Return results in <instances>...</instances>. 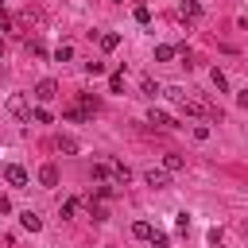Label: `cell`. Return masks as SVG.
<instances>
[{
	"mask_svg": "<svg viewBox=\"0 0 248 248\" xmlns=\"http://www.w3.org/2000/svg\"><path fill=\"white\" fill-rule=\"evenodd\" d=\"M97 43H101V50H116L120 46V35L116 31H105V35H97Z\"/></svg>",
	"mask_w": 248,
	"mask_h": 248,
	"instance_id": "8",
	"label": "cell"
},
{
	"mask_svg": "<svg viewBox=\"0 0 248 248\" xmlns=\"http://www.w3.org/2000/svg\"><path fill=\"white\" fill-rule=\"evenodd\" d=\"M143 93H147V97H159V93H163V85H159V81H151V78H143Z\"/></svg>",
	"mask_w": 248,
	"mask_h": 248,
	"instance_id": "20",
	"label": "cell"
},
{
	"mask_svg": "<svg viewBox=\"0 0 248 248\" xmlns=\"http://www.w3.org/2000/svg\"><path fill=\"white\" fill-rule=\"evenodd\" d=\"M143 178H147V186H155V190H163V186H170V178H167V170H155V167H151V170H147Z\"/></svg>",
	"mask_w": 248,
	"mask_h": 248,
	"instance_id": "5",
	"label": "cell"
},
{
	"mask_svg": "<svg viewBox=\"0 0 248 248\" xmlns=\"http://www.w3.org/2000/svg\"><path fill=\"white\" fill-rule=\"evenodd\" d=\"M182 167H186L182 155H167V159H163V170H182Z\"/></svg>",
	"mask_w": 248,
	"mask_h": 248,
	"instance_id": "16",
	"label": "cell"
},
{
	"mask_svg": "<svg viewBox=\"0 0 248 248\" xmlns=\"http://www.w3.org/2000/svg\"><path fill=\"white\" fill-rule=\"evenodd\" d=\"M39 182H43V186H58V167H50V163H46V167L39 170Z\"/></svg>",
	"mask_w": 248,
	"mask_h": 248,
	"instance_id": "10",
	"label": "cell"
},
{
	"mask_svg": "<svg viewBox=\"0 0 248 248\" xmlns=\"http://www.w3.org/2000/svg\"><path fill=\"white\" fill-rule=\"evenodd\" d=\"M8 108L19 116V120H31V105H27V97H19V93H12L8 97Z\"/></svg>",
	"mask_w": 248,
	"mask_h": 248,
	"instance_id": "4",
	"label": "cell"
},
{
	"mask_svg": "<svg viewBox=\"0 0 248 248\" xmlns=\"http://www.w3.org/2000/svg\"><path fill=\"white\" fill-rule=\"evenodd\" d=\"M4 178H8V186H19V190H27V182H31L19 163H8V167H4Z\"/></svg>",
	"mask_w": 248,
	"mask_h": 248,
	"instance_id": "2",
	"label": "cell"
},
{
	"mask_svg": "<svg viewBox=\"0 0 248 248\" xmlns=\"http://www.w3.org/2000/svg\"><path fill=\"white\" fill-rule=\"evenodd\" d=\"M108 85H112V93H120V89H124V70H116V74L108 78Z\"/></svg>",
	"mask_w": 248,
	"mask_h": 248,
	"instance_id": "21",
	"label": "cell"
},
{
	"mask_svg": "<svg viewBox=\"0 0 248 248\" xmlns=\"http://www.w3.org/2000/svg\"><path fill=\"white\" fill-rule=\"evenodd\" d=\"M4 50H8V43H4V35H0V58H4Z\"/></svg>",
	"mask_w": 248,
	"mask_h": 248,
	"instance_id": "29",
	"label": "cell"
},
{
	"mask_svg": "<svg viewBox=\"0 0 248 248\" xmlns=\"http://www.w3.org/2000/svg\"><path fill=\"white\" fill-rule=\"evenodd\" d=\"M209 78H213V85H217L221 93L229 89V78H225V70H217V66H213V70H209Z\"/></svg>",
	"mask_w": 248,
	"mask_h": 248,
	"instance_id": "13",
	"label": "cell"
},
{
	"mask_svg": "<svg viewBox=\"0 0 248 248\" xmlns=\"http://www.w3.org/2000/svg\"><path fill=\"white\" fill-rule=\"evenodd\" d=\"M151 244H155V248H167V232L155 229V232H151Z\"/></svg>",
	"mask_w": 248,
	"mask_h": 248,
	"instance_id": "25",
	"label": "cell"
},
{
	"mask_svg": "<svg viewBox=\"0 0 248 248\" xmlns=\"http://www.w3.org/2000/svg\"><path fill=\"white\" fill-rule=\"evenodd\" d=\"M0 213H12V202H8L4 194H0Z\"/></svg>",
	"mask_w": 248,
	"mask_h": 248,
	"instance_id": "27",
	"label": "cell"
},
{
	"mask_svg": "<svg viewBox=\"0 0 248 248\" xmlns=\"http://www.w3.org/2000/svg\"><path fill=\"white\" fill-rule=\"evenodd\" d=\"M89 217H93V221H108V209H105L101 202H89Z\"/></svg>",
	"mask_w": 248,
	"mask_h": 248,
	"instance_id": "17",
	"label": "cell"
},
{
	"mask_svg": "<svg viewBox=\"0 0 248 248\" xmlns=\"http://www.w3.org/2000/svg\"><path fill=\"white\" fill-rule=\"evenodd\" d=\"M97 105H101V101H97L93 93H81V101H78V108H85V112H97Z\"/></svg>",
	"mask_w": 248,
	"mask_h": 248,
	"instance_id": "14",
	"label": "cell"
},
{
	"mask_svg": "<svg viewBox=\"0 0 248 248\" xmlns=\"http://www.w3.org/2000/svg\"><path fill=\"white\" fill-rule=\"evenodd\" d=\"M85 74H93V78L105 74V62H85Z\"/></svg>",
	"mask_w": 248,
	"mask_h": 248,
	"instance_id": "24",
	"label": "cell"
},
{
	"mask_svg": "<svg viewBox=\"0 0 248 248\" xmlns=\"http://www.w3.org/2000/svg\"><path fill=\"white\" fill-rule=\"evenodd\" d=\"M0 27H8V12H4V4H0Z\"/></svg>",
	"mask_w": 248,
	"mask_h": 248,
	"instance_id": "28",
	"label": "cell"
},
{
	"mask_svg": "<svg viewBox=\"0 0 248 248\" xmlns=\"http://www.w3.org/2000/svg\"><path fill=\"white\" fill-rule=\"evenodd\" d=\"M147 120H151L155 128H178V124H174V116H167V112H159V108H151V116H147Z\"/></svg>",
	"mask_w": 248,
	"mask_h": 248,
	"instance_id": "6",
	"label": "cell"
},
{
	"mask_svg": "<svg viewBox=\"0 0 248 248\" xmlns=\"http://www.w3.org/2000/svg\"><path fill=\"white\" fill-rule=\"evenodd\" d=\"M132 16H136V23H151V12H147V8H143V4H140V8H136V12H132Z\"/></svg>",
	"mask_w": 248,
	"mask_h": 248,
	"instance_id": "22",
	"label": "cell"
},
{
	"mask_svg": "<svg viewBox=\"0 0 248 248\" xmlns=\"http://www.w3.org/2000/svg\"><path fill=\"white\" fill-rule=\"evenodd\" d=\"M62 116H66V120H78V124H81V120H89V112H85V108H78V105H70Z\"/></svg>",
	"mask_w": 248,
	"mask_h": 248,
	"instance_id": "15",
	"label": "cell"
},
{
	"mask_svg": "<svg viewBox=\"0 0 248 248\" xmlns=\"http://www.w3.org/2000/svg\"><path fill=\"white\" fill-rule=\"evenodd\" d=\"M151 232H155V229H151L147 221H136V225H132V236H136V240H151Z\"/></svg>",
	"mask_w": 248,
	"mask_h": 248,
	"instance_id": "11",
	"label": "cell"
},
{
	"mask_svg": "<svg viewBox=\"0 0 248 248\" xmlns=\"http://www.w3.org/2000/svg\"><path fill=\"white\" fill-rule=\"evenodd\" d=\"M31 116H35V120H39V124H50V112H46V108H35V112H31Z\"/></svg>",
	"mask_w": 248,
	"mask_h": 248,
	"instance_id": "26",
	"label": "cell"
},
{
	"mask_svg": "<svg viewBox=\"0 0 248 248\" xmlns=\"http://www.w3.org/2000/svg\"><path fill=\"white\" fill-rule=\"evenodd\" d=\"M31 93H35V101H43V105H46V101H54V97H58V81H54V78H43Z\"/></svg>",
	"mask_w": 248,
	"mask_h": 248,
	"instance_id": "1",
	"label": "cell"
},
{
	"mask_svg": "<svg viewBox=\"0 0 248 248\" xmlns=\"http://www.w3.org/2000/svg\"><path fill=\"white\" fill-rule=\"evenodd\" d=\"M0 4H4V0H0Z\"/></svg>",
	"mask_w": 248,
	"mask_h": 248,
	"instance_id": "30",
	"label": "cell"
},
{
	"mask_svg": "<svg viewBox=\"0 0 248 248\" xmlns=\"http://www.w3.org/2000/svg\"><path fill=\"white\" fill-rule=\"evenodd\" d=\"M174 54H178V46H170V43H159L155 46V62H170Z\"/></svg>",
	"mask_w": 248,
	"mask_h": 248,
	"instance_id": "9",
	"label": "cell"
},
{
	"mask_svg": "<svg viewBox=\"0 0 248 248\" xmlns=\"http://www.w3.org/2000/svg\"><path fill=\"white\" fill-rule=\"evenodd\" d=\"M58 151L74 155V151H78V140H70V136H58Z\"/></svg>",
	"mask_w": 248,
	"mask_h": 248,
	"instance_id": "18",
	"label": "cell"
},
{
	"mask_svg": "<svg viewBox=\"0 0 248 248\" xmlns=\"http://www.w3.org/2000/svg\"><path fill=\"white\" fill-rule=\"evenodd\" d=\"M70 58H74V46H70V43L54 46V62H70Z\"/></svg>",
	"mask_w": 248,
	"mask_h": 248,
	"instance_id": "12",
	"label": "cell"
},
{
	"mask_svg": "<svg viewBox=\"0 0 248 248\" xmlns=\"http://www.w3.org/2000/svg\"><path fill=\"white\" fill-rule=\"evenodd\" d=\"M178 16H182V23L202 19V0H182V4H178Z\"/></svg>",
	"mask_w": 248,
	"mask_h": 248,
	"instance_id": "3",
	"label": "cell"
},
{
	"mask_svg": "<svg viewBox=\"0 0 248 248\" xmlns=\"http://www.w3.org/2000/svg\"><path fill=\"white\" fill-rule=\"evenodd\" d=\"M78 209H81V202H78V198H66V202H62V217H74Z\"/></svg>",
	"mask_w": 248,
	"mask_h": 248,
	"instance_id": "19",
	"label": "cell"
},
{
	"mask_svg": "<svg viewBox=\"0 0 248 248\" xmlns=\"http://www.w3.org/2000/svg\"><path fill=\"white\" fill-rule=\"evenodd\" d=\"M19 221H23V229H27V232H39V229H43V217H39V213H31V209H27V213H19Z\"/></svg>",
	"mask_w": 248,
	"mask_h": 248,
	"instance_id": "7",
	"label": "cell"
},
{
	"mask_svg": "<svg viewBox=\"0 0 248 248\" xmlns=\"http://www.w3.org/2000/svg\"><path fill=\"white\" fill-rule=\"evenodd\" d=\"M27 50H31V54H46V46H43L39 39H27Z\"/></svg>",
	"mask_w": 248,
	"mask_h": 248,
	"instance_id": "23",
	"label": "cell"
}]
</instances>
